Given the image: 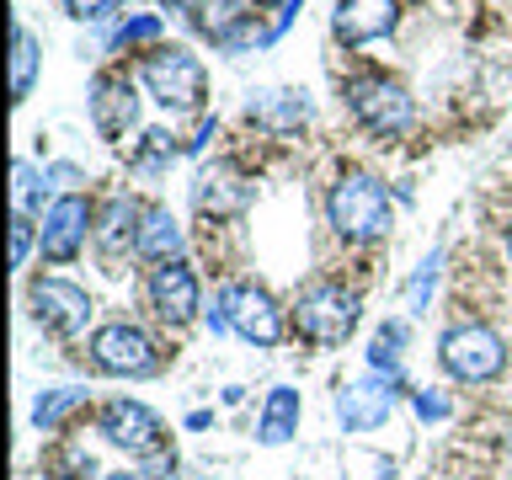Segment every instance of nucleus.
Wrapping results in <instances>:
<instances>
[{
	"label": "nucleus",
	"instance_id": "obj_1",
	"mask_svg": "<svg viewBox=\"0 0 512 480\" xmlns=\"http://www.w3.org/2000/svg\"><path fill=\"white\" fill-rule=\"evenodd\" d=\"M326 219L331 230L342 240H358V246H368V240H384L390 235V192H384V182L374 171H342L326 192Z\"/></svg>",
	"mask_w": 512,
	"mask_h": 480
},
{
	"label": "nucleus",
	"instance_id": "obj_2",
	"mask_svg": "<svg viewBox=\"0 0 512 480\" xmlns=\"http://www.w3.org/2000/svg\"><path fill=\"white\" fill-rule=\"evenodd\" d=\"M294 326L310 347H342L358 326V294L331 278H315L294 304Z\"/></svg>",
	"mask_w": 512,
	"mask_h": 480
},
{
	"label": "nucleus",
	"instance_id": "obj_3",
	"mask_svg": "<svg viewBox=\"0 0 512 480\" xmlns=\"http://www.w3.org/2000/svg\"><path fill=\"white\" fill-rule=\"evenodd\" d=\"M347 107H352V118H358L374 139L406 134L411 118H416L411 91L400 86V80H390V75H363V80H352V86H347Z\"/></svg>",
	"mask_w": 512,
	"mask_h": 480
},
{
	"label": "nucleus",
	"instance_id": "obj_4",
	"mask_svg": "<svg viewBox=\"0 0 512 480\" xmlns=\"http://www.w3.org/2000/svg\"><path fill=\"white\" fill-rule=\"evenodd\" d=\"M438 358L459 384H491V379H502V368H507V342L491 326L470 320V326H454L443 336Z\"/></svg>",
	"mask_w": 512,
	"mask_h": 480
},
{
	"label": "nucleus",
	"instance_id": "obj_5",
	"mask_svg": "<svg viewBox=\"0 0 512 480\" xmlns=\"http://www.w3.org/2000/svg\"><path fill=\"white\" fill-rule=\"evenodd\" d=\"M144 86L160 107L171 112H198L208 96V75L187 48H150L144 54Z\"/></svg>",
	"mask_w": 512,
	"mask_h": 480
},
{
	"label": "nucleus",
	"instance_id": "obj_6",
	"mask_svg": "<svg viewBox=\"0 0 512 480\" xmlns=\"http://www.w3.org/2000/svg\"><path fill=\"white\" fill-rule=\"evenodd\" d=\"M91 363L102 368V374H118V379H150L160 368V352H155V342L139 326L107 320V326L91 336Z\"/></svg>",
	"mask_w": 512,
	"mask_h": 480
},
{
	"label": "nucleus",
	"instance_id": "obj_7",
	"mask_svg": "<svg viewBox=\"0 0 512 480\" xmlns=\"http://www.w3.org/2000/svg\"><path fill=\"white\" fill-rule=\"evenodd\" d=\"M96 427H102V438L112 448H128V454H144V459H155V454H166V422L144 406V400H107L102 411H96Z\"/></svg>",
	"mask_w": 512,
	"mask_h": 480
},
{
	"label": "nucleus",
	"instance_id": "obj_8",
	"mask_svg": "<svg viewBox=\"0 0 512 480\" xmlns=\"http://www.w3.org/2000/svg\"><path fill=\"white\" fill-rule=\"evenodd\" d=\"M91 203L80 198V192H59L54 203H43V219H38V246L48 262H75L80 246H86V235H91Z\"/></svg>",
	"mask_w": 512,
	"mask_h": 480
},
{
	"label": "nucleus",
	"instance_id": "obj_9",
	"mask_svg": "<svg viewBox=\"0 0 512 480\" xmlns=\"http://www.w3.org/2000/svg\"><path fill=\"white\" fill-rule=\"evenodd\" d=\"M32 315H38L43 331L75 342V336H86V326H91V294L70 278H38L32 283Z\"/></svg>",
	"mask_w": 512,
	"mask_h": 480
},
{
	"label": "nucleus",
	"instance_id": "obj_10",
	"mask_svg": "<svg viewBox=\"0 0 512 480\" xmlns=\"http://www.w3.org/2000/svg\"><path fill=\"white\" fill-rule=\"evenodd\" d=\"M224 299H230V326L246 336V342H256V347H278L283 342V310L262 283H230Z\"/></svg>",
	"mask_w": 512,
	"mask_h": 480
},
{
	"label": "nucleus",
	"instance_id": "obj_11",
	"mask_svg": "<svg viewBox=\"0 0 512 480\" xmlns=\"http://www.w3.org/2000/svg\"><path fill=\"white\" fill-rule=\"evenodd\" d=\"M139 118V96H134V80L123 70H102L91 80V123L102 139H123Z\"/></svg>",
	"mask_w": 512,
	"mask_h": 480
},
{
	"label": "nucleus",
	"instance_id": "obj_12",
	"mask_svg": "<svg viewBox=\"0 0 512 480\" xmlns=\"http://www.w3.org/2000/svg\"><path fill=\"white\" fill-rule=\"evenodd\" d=\"M198 27L214 38V48H224V54H246V48L272 38V32H262V22H256L246 6H235V0H203Z\"/></svg>",
	"mask_w": 512,
	"mask_h": 480
},
{
	"label": "nucleus",
	"instance_id": "obj_13",
	"mask_svg": "<svg viewBox=\"0 0 512 480\" xmlns=\"http://www.w3.org/2000/svg\"><path fill=\"white\" fill-rule=\"evenodd\" d=\"M390 406H395V384L384 379V374L358 379V384H342V390H336V422H342L347 432H374V427H384Z\"/></svg>",
	"mask_w": 512,
	"mask_h": 480
},
{
	"label": "nucleus",
	"instance_id": "obj_14",
	"mask_svg": "<svg viewBox=\"0 0 512 480\" xmlns=\"http://www.w3.org/2000/svg\"><path fill=\"white\" fill-rule=\"evenodd\" d=\"M150 304H155L160 320H171V326L192 320V315H198V272H192L182 256L150 267Z\"/></svg>",
	"mask_w": 512,
	"mask_h": 480
},
{
	"label": "nucleus",
	"instance_id": "obj_15",
	"mask_svg": "<svg viewBox=\"0 0 512 480\" xmlns=\"http://www.w3.org/2000/svg\"><path fill=\"white\" fill-rule=\"evenodd\" d=\"M395 16H400L395 0H336L331 32L336 43H374L384 32H395Z\"/></svg>",
	"mask_w": 512,
	"mask_h": 480
},
{
	"label": "nucleus",
	"instance_id": "obj_16",
	"mask_svg": "<svg viewBox=\"0 0 512 480\" xmlns=\"http://www.w3.org/2000/svg\"><path fill=\"white\" fill-rule=\"evenodd\" d=\"M192 203H198V214L235 219L240 208L251 203V182H240L230 166H208V171H198V182H192Z\"/></svg>",
	"mask_w": 512,
	"mask_h": 480
},
{
	"label": "nucleus",
	"instance_id": "obj_17",
	"mask_svg": "<svg viewBox=\"0 0 512 480\" xmlns=\"http://www.w3.org/2000/svg\"><path fill=\"white\" fill-rule=\"evenodd\" d=\"M251 123H262L267 134H294V128L310 118V102H304V91H256L251 102Z\"/></svg>",
	"mask_w": 512,
	"mask_h": 480
},
{
	"label": "nucleus",
	"instance_id": "obj_18",
	"mask_svg": "<svg viewBox=\"0 0 512 480\" xmlns=\"http://www.w3.org/2000/svg\"><path fill=\"white\" fill-rule=\"evenodd\" d=\"M299 411H304V400L299 390H288V384H278L267 400H262V416H256V443H267V448H278L288 443L299 432Z\"/></svg>",
	"mask_w": 512,
	"mask_h": 480
},
{
	"label": "nucleus",
	"instance_id": "obj_19",
	"mask_svg": "<svg viewBox=\"0 0 512 480\" xmlns=\"http://www.w3.org/2000/svg\"><path fill=\"white\" fill-rule=\"evenodd\" d=\"M134 251L144 262H176V251H182V224L171 219V208H144L139 219V235H134Z\"/></svg>",
	"mask_w": 512,
	"mask_h": 480
},
{
	"label": "nucleus",
	"instance_id": "obj_20",
	"mask_svg": "<svg viewBox=\"0 0 512 480\" xmlns=\"http://www.w3.org/2000/svg\"><path fill=\"white\" fill-rule=\"evenodd\" d=\"M139 219H144V208L128 198V192H112L107 208H102V219H96V240H102L107 251H118L128 235H139Z\"/></svg>",
	"mask_w": 512,
	"mask_h": 480
},
{
	"label": "nucleus",
	"instance_id": "obj_21",
	"mask_svg": "<svg viewBox=\"0 0 512 480\" xmlns=\"http://www.w3.org/2000/svg\"><path fill=\"white\" fill-rule=\"evenodd\" d=\"M32 80H38V38L16 22L11 27V102H27Z\"/></svg>",
	"mask_w": 512,
	"mask_h": 480
},
{
	"label": "nucleus",
	"instance_id": "obj_22",
	"mask_svg": "<svg viewBox=\"0 0 512 480\" xmlns=\"http://www.w3.org/2000/svg\"><path fill=\"white\" fill-rule=\"evenodd\" d=\"M75 411H86V390H75V384H64V390H43L38 400H32V422H38L43 432H59Z\"/></svg>",
	"mask_w": 512,
	"mask_h": 480
},
{
	"label": "nucleus",
	"instance_id": "obj_23",
	"mask_svg": "<svg viewBox=\"0 0 512 480\" xmlns=\"http://www.w3.org/2000/svg\"><path fill=\"white\" fill-rule=\"evenodd\" d=\"M400 347H406V320H384L379 336H374V347H368V368L384 374L395 390H400Z\"/></svg>",
	"mask_w": 512,
	"mask_h": 480
},
{
	"label": "nucleus",
	"instance_id": "obj_24",
	"mask_svg": "<svg viewBox=\"0 0 512 480\" xmlns=\"http://www.w3.org/2000/svg\"><path fill=\"white\" fill-rule=\"evenodd\" d=\"M144 43H160V16L144 11V16H128V22L112 32L107 48H144Z\"/></svg>",
	"mask_w": 512,
	"mask_h": 480
},
{
	"label": "nucleus",
	"instance_id": "obj_25",
	"mask_svg": "<svg viewBox=\"0 0 512 480\" xmlns=\"http://www.w3.org/2000/svg\"><path fill=\"white\" fill-rule=\"evenodd\" d=\"M166 160H176V139L166 134V128H150L144 144L134 150V171H160Z\"/></svg>",
	"mask_w": 512,
	"mask_h": 480
},
{
	"label": "nucleus",
	"instance_id": "obj_26",
	"mask_svg": "<svg viewBox=\"0 0 512 480\" xmlns=\"http://www.w3.org/2000/svg\"><path fill=\"white\" fill-rule=\"evenodd\" d=\"M43 198V182H38V171H32V160H16L11 166V203H16V214H32Z\"/></svg>",
	"mask_w": 512,
	"mask_h": 480
},
{
	"label": "nucleus",
	"instance_id": "obj_27",
	"mask_svg": "<svg viewBox=\"0 0 512 480\" xmlns=\"http://www.w3.org/2000/svg\"><path fill=\"white\" fill-rule=\"evenodd\" d=\"M438 267H443V251H432L427 262L411 272V283H406V304H411V310H427V294H432V283H438Z\"/></svg>",
	"mask_w": 512,
	"mask_h": 480
},
{
	"label": "nucleus",
	"instance_id": "obj_28",
	"mask_svg": "<svg viewBox=\"0 0 512 480\" xmlns=\"http://www.w3.org/2000/svg\"><path fill=\"white\" fill-rule=\"evenodd\" d=\"M32 256V214H11V267H27Z\"/></svg>",
	"mask_w": 512,
	"mask_h": 480
},
{
	"label": "nucleus",
	"instance_id": "obj_29",
	"mask_svg": "<svg viewBox=\"0 0 512 480\" xmlns=\"http://www.w3.org/2000/svg\"><path fill=\"white\" fill-rule=\"evenodd\" d=\"M64 6H70L75 22H102V16H112L123 0H64Z\"/></svg>",
	"mask_w": 512,
	"mask_h": 480
},
{
	"label": "nucleus",
	"instance_id": "obj_30",
	"mask_svg": "<svg viewBox=\"0 0 512 480\" xmlns=\"http://www.w3.org/2000/svg\"><path fill=\"white\" fill-rule=\"evenodd\" d=\"M411 406H416V416H422V422H443V416H448V400H443L438 390H416Z\"/></svg>",
	"mask_w": 512,
	"mask_h": 480
},
{
	"label": "nucleus",
	"instance_id": "obj_31",
	"mask_svg": "<svg viewBox=\"0 0 512 480\" xmlns=\"http://www.w3.org/2000/svg\"><path fill=\"white\" fill-rule=\"evenodd\" d=\"M43 182H59V187H75L80 182V166H70V160H54V166L43 171Z\"/></svg>",
	"mask_w": 512,
	"mask_h": 480
},
{
	"label": "nucleus",
	"instance_id": "obj_32",
	"mask_svg": "<svg viewBox=\"0 0 512 480\" xmlns=\"http://www.w3.org/2000/svg\"><path fill=\"white\" fill-rule=\"evenodd\" d=\"M102 480H155V470H112V475H102Z\"/></svg>",
	"mask_w": 512,
	"mask_h": 480
},
{
	"label": "nucleus",
	"instance_id": "obj_33",
	"mask_svg": "<svg viewBox=\"0 0 512 480\" xmlns=\"http://www.w3.org/2000/svg\"><path fill=\"white\" fill-rule=\"evenodd\" d=\"M208 422H214V411H192V416H187V427H192V432H203Z\"/></svg>",
	"mask_w": 512,
	"mask_h": 480
},
{
	"label": "nucleus",
	"instance_id": "obj_34",
	"mask_svg": "<svg viewBox=\"0 0 512 480\" xmlns=\"http://www.w3.org/2000/svg\"><path fill=\"white\" fill-rule=\"evenodd\" d=\"M166 6H182V11H198L203 0H166Z\"/></svg>",
	"mask_w": 512,
	"mask_h": 480
},
{
	"label": "nucleus",
	"instance_id": "obj_35",
	"mask_svg": "<svg viewBox=\"0 0 512 480\" xmlns=\"http://www.w3.org/2000/svg\"><path fill=\"white\" fill-rule=\"evenodd\" d=\"M262 6H288V0H262Z\"/></svg>",
	"mask_w": 512,
	"mask_h": 480
},
{
	"label": "nucleus",
	"instance_id": "obj_36",
	"mask_svg": "<svg viewBox=\"0 0 512 480\" xmlns=\"http://www.w3.org/2000/svg\"><path fill=\"white\" fill-rule=\"evenodd\" d=\"M507 246H512V235H507Z\"/></svg>",
	"mask_w": 512,
	"mask_h": 480
}]
</instances>
